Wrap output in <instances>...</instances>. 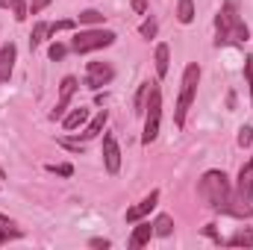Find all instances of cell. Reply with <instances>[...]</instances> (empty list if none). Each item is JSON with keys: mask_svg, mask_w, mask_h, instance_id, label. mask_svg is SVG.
I'll use <instances>...</instances> for the list:
<instances>
[{"mask_svg": "<svg viewBox=\"0 0 253 250\" xmlns=\"http://www.w3.org/2000/svg\"><path fill=\"white\" fill-rule=\"evenodd\" d=\"M197 194L206 200L209 209H215L221 215H227L230 206H233V200H236V191H233V186H230V180H227L224 171H206L200 177V183H197Z\"/></svg>", "mask_w": 253, "mask_h": 250, "instance_id": "6da1fadb", "label": "cell"}, {"mask_svg": "<svg viewBox=\"0 0 253 250\" xmlns=\"http://www.w3.org/2000/svg\"><path fill=\"white\" fill-rule=\"evenodd\" d=\"M215 44L218 47H227V44H245L248 39H251V30H248V24L242 21V15L236 12V6L227 0L224 6H221V12L215 15Z\"/></svg>", "mask_w": 253, "mask_h": 250, "instance_id": "7a4b0ae2", "label": "cell"}, {"mask_svg": "<svg viewBox=\"0 0 253 250\" xmlns=\"http://www.w3.org/2000/svg\"><path fill=\"white\" fill-rule=\"evenodd\" d=\"M197 83H200V65L191 62L183 71V83H180V97H177V109H174V124L183 126L186 124V112L194 103V94H197Z\"/></svg>", "mask_w": 253, "mask_h": 250, "instance_id": "3957f363", "label": "cell"}, {"mask_svg": "<svg viewBox=\"0 0 253 250\" xmlns=\"http://www.w3.org/2000/svg\"><path fill=\"white\" fill-rule=\"evenodd\" d=\"M115 33L112 30H85V33H77L71 39V50L74 53H94V50H103L109 44H115Z\"/></svg>", "mask_w": 253, "mask_h": 250, "instance_id": "277c9868", "label": "cell"}, {"mask_svg": "<svg viewBox=\"0 0 253 250\" xmlns=\"http://www.w3.org/2000/svg\"><path fill=\"white\" fill-rule=\"evenodd\" d=\"M159 121H162V91L156 85H150V97H147V109H144V132H141V144L156 141L159 135Z\"/></svg>", "mask_w": 253, "mask_h": 250, "instance_id": "5b68a950", "label": "cell"}, {"mask_svg": "<svg viewBox=\"0 0 253 250\" xmlns=\"http://www.w3.org/2000/svg\"><path fill=\"white\" fill-rule=\"evenodd\" d=\"M112 77H115V68L109 62H88V68H85V85L91 91H100L103 85H109Z\"/></svg>", "mask_w": 253, "mask_h": 250, "instance_id": "8992f818", "label": "cell"}, {"mask_svg": "<svg viewBox=\"0 0 253 250\" xmlns=\"http://www.w3.org/2000/svg\"><path fill=\"white\" fill-rule=\"evenodd\" d=\"M74 91H77V77H65L62 85H59V100H56V106L50 112V121H62L65 115H68V106H71Z\"/></svg>", "mask_w": 253, "mask_h": 250, "instance_id": "52a82bcc", "label": "cell"}, {"mask_svg": "<svg viewBox=\"0 0 253 250\" xmlns=\"http://www.w3.org/2000/svg\"><path fill=\"white\" fill-rule=\"evenodd\" d=\"M156 203H159V191L153 188V191H150L147 197H141V200H138L135 206H129V209H126V215H124L126 224H138L141 218H147V215H150V212L156 209Z\"/></svg>", "mask_w": 253, "mask_h": 250, "instance_id": "ba28073f", "label": "cell"}, {"mask_svg": "<svg viewBox=\"0 0 253 250\" xmlns=\"http://www.w3.org/2000/svg\"><path fill=\"white\" fill-rule=\"evenodd\" d=\"M103 165H106L109 174H118L121 171V147H118V141H115L112 132L103 135Z\"/></svg>", "mask_w": 253, "mask_h": 250, "instance_id": "9c48e42d", "label": "cell"}, {"mask_svg": "<svg viewBox=\"0 0 253 250\" xmlns=\"http://www.w3.org/2000/svg\"><path fill=\"white\" fill-rule=\"evenodd\" d=\"M236 194L242 200H253V159H248L239 171V183H236Z\"/></svg>", "mask_w": 253, "mask_h": 250, "instance_id": "30bf717a", "label": "cell"}, {"mask_svg": "<svg viewBox=\"0 0 253 250\" xmlns=\"http://www.w3.org/2000/svg\"><path fill=\"white\" fill-rule=\"evenodd\" d=\"M15 56H18V50H15V44H12V42L0 47V83H9L12 68H15Z\"/></svg>", "mask_w": 253, "mask_h": 250, "instance_id": "8fae6325", "label": "cell"}, {"mask_svg": "<svg viewBox=\"0 0 253 250\" xmlns=\"http://www.w3.org/2000/svg\"><path fill=\"white\" fill-rule=\"evenodd\" d=\"M150 236H153V224H150V221H147V224L138 221V227L132 230V236H129L126 245H129V250H138V248H144V245L150 242Z\"/></svg>", "mask_w": 253, "mask_h": 250, "instance_id": "7c38bea8", "label": "cell"}, {"mask_svg": "<svg viewBox=\"0 0 253 250\" xmlns=\"http://www.w3.org/2000/svg\"><path fill=\"white\" fill-rule=\"evenodd\" d=\"M153 65H156V77H165L168 74V68H171V50H168V44H156Z\"/></svg>", "mask_w": 253, "mask_h": 250, "instance_id": "4fadbf2b", "label": "cell"}, {"mask_svg": "<svg viewBox=\"0 0 253 250\" xmlns=\"http://www.w3.org/2000/svg\"><path fill=\"white\" fill-rule=\"evenodd\" d=\"M106 118H109V115H106V109H100V112L88 121V126L83 129V138H85V141H88V138H97V135H100V129L106 126Z\"/></svg>", "mask_w": 253, "mask_h": 250, "instance_id": "5bb4252c", "label": "cell"}, {"mask_svg": "<svg viewBox=\"0 0 253 250\" xmlns=\"http://www.w3.org/2000/svg\"><path fill=\"white\" fill-rule=\"evenodd\" d=\"M224 245L227 248H253V230H248V227L245 230H236Z\"/></svg>", "mask_w": 253, "mask_h": 250, "instance_id": "9a60e30c", "label": "cell"}, {"mask_svg": "<svg viewBox=\"0 0 253 250\" xmlns=\"http://www.w3.org/2000/svg\"><path fill=\"white\" fill-rule=\"evenodd\" d=\"M47 36H53V33H50V24H44V21H39V24L33 27V33H30V47L36 50L39 44H44V42H47Z\"/></svg>", "mask_w": 253, "mask_h": 250, "instance_id": "2e32d148", "label": "cell"}, {"mask_svg": "<svg viewBox=\"0 0 253 250\" xmlns=\"http://www.w3.org/2000/svg\"><path fill=\"white\" fill-rule=\"evenodd\" d=\"M85 121H88V109H85V106H80V109H74V112H68V115H65L62 126H65V129H77V126L85 124Z\"/></svg>", "mask_w": 253, "mask_h": 250, "instance_id": "e0dca14e", "label": "cell"}, {"mask_svg": "<svg viewBox=\"0 0 253 250\" xmlns=\"http://www.w3.org/2000/svg\"><path fill=\"white\" fill-rule=\"evenodd\" d=\"M150 85H153V83H141V85H138V91H135V100H132V106H135V115H144V109H147V97H150Z\"/></svg>", "mask_w": 253, "mask_h": 250, "instance_id": "ac0fdd59", "label": "cell"}, {"mask_svg": "<svg viewBox=\"0 0 253 250\" xmlns=\"http://www.w3.org/2000/svg\"><path fill=\"white\" fill-rule=\"evenodd\" d=\"M9 239H21V230H18L6 215H0V245H6Z\"/></svg>", "mask_w": 253, "mask_h": 250, "instance_id": "d6986e66", "label": "cell"}, {"mask_svg": "<svg viewBox=\"0 0 253 250\" xmlns=\"http://www.w3.org/2000/svg\"><path fill=\"white\" fill-rule=\"evenodd\" d=\"M177 21L180 24H191L194 21V0H180L177 3Z\"/></svg>", "mask_w": 253, "mask_h": 250, "instance_id": "ffe728a7", "label": "cell"}, {"mask_svg": "<svg viewBox=\"0 0 253 250\" xmlns=\"http://www.w3.org/2000/svg\"><path fill=\"white\" fill-rule=\"evenodd\" d=\"M171 233H174L171 215H159V218L153 221V236H171Z\"/></svg>", "mask_w": 253, "mask_h": 250, "instance_id": "44dd1931", "label": "cell"}, {"mask_svg": "<svg viewBox=\"0 0 253 250\" xmlns=\"http://www.w3.org/2000/svg\"><path fill=\"white\" fill-rule=\"evenodd\" d=\"M0 6H9V9L15 12V21H24L27 12H30V6H27L24 0H0Z\"/></svg>", "mask_w": 253, "mask_h": 250, "instance_id": "7402d4cb", "label": "cell"}, {"mask_svg": "<svg viewBox=\"0 0 253 250\" xmlns=\"http://www.w3.org/2000/svg\"><path fill=\"white\" fill-rule=\"evenodd\" d=\"M138 33H141V39H153V36L159 33V24H156L153 18H147V21H141V27H138Z\"/></svg>", "mask_w": 253, "mask_h": 250, "instance_id": "603a6c76", "label": "cell"}, {"mask_svg": "<svg viewBox=\"0 0 253 250\" xmlns=\"http://www.w3.org/2000/svg\"><path fill=\"white\" fill-rule=\"evenodd\" d=\"M80 24H103V15L97 9H85L80 12Z\"/></svg>", "mask_w": 253, "mask_h": 250, "instance_id": "cb8c5ba5", "label": "cell"}, {"mask_svg": "<svg viewBox=\"0 0 253 250\" xmlns=\"http://www.w3.org/2000/svg\"><path fill=\"white\" fill-rule=\"evenodd\" d=\"M59 144H62L65 150H71V153H83L85 150V144L83 141H74V138H59Z\"/></svg>", "mask_w": 253, "mask_h": 250, "instance_id": "d4e9b609", "label": "cell"}, {"mask_svg": "<svg viewBox=\"0 0 253 250\" xmlns=\"http://www.w3.org/2000/svg\"><path fill=\"white\" fill-rule=\"evenodd\" d=\"M65 53H68V47H65V44H59V42H53V44H50V50H47V56H50L53 62H59Z\"/></svg>", "mask_w": 253, "mask_h": 250, "instance_id": "484cf974", "label": "cell"}, {"mask_svg": "<svg viewBox=\"0 0 253 250\" xmlns=\"http://www.w3.org/2000/svg\"><path fill=\"white\" fill-rule=\"evenodd\" d=\"M239 144L242 147H251L253 144V126H242L239 129Z\"/></svg>", "mask_w": 253, "mask_h": 250, "instance_id": "4316f807", "label": "cell"}, {"mask_svg": "<svg viewBox=\"0 0 253 250\" xmlns=\"http://www.w3.org/2000/svg\"><path fill=\"white\" fill-rule=\"evenodd\" d=\"M50 174H59V177H71L74 174V165H47Z\"/></svg>", "mask_w": 253, "mask_h": 250, "instance_id": "83f0119b", "label": "cell"}, {"mask_svg": "<svg viewBox=\"0 0 253 250\" xmlns=\"http://www.w3.org/2000/svg\"><path fill=\"white\" fill-rule=\"evenodd\" d=\"M50 3H53V0H27V6H30L33 15H39V12H42L44 6H50Z\"/></svg>", "mask_w": 253, "mask_h": 250, "instance_id": "f1b7e54d", "label": "cell"}, {"mask_svg": "<svg viewBox=\"0 0 253 250\" xmlns=\"http://www.w3.org/2000/svg\"><path fill=\"white\" fill-rule=\"evenodd\" d=\"M245 77H248V85H251V100H253V59L245 62Z\"/></svg>", "mask_w": 253, "mask_h": 250, "instance_id": "f546056e", "label": "cell"}, {"mask_svg": "<svg viewBox=\"0 0 253 250\" xmlns=\"http://www.w3.org/2000/svg\"><path fill=\"white\" fill-rule=\"evenodd\" d=\"M88 245H91L94 250H106V248H109V239H91Z\"/></svg>", "mask_w": 253, "mask_h": 250, "instance_id": "4dcf8cb0", "label": "cell"}, {"mask_svg": "<svg viewBox=\"0 0 253 250\" xmlns=\"http://www.w3.org/2000/svg\"><path fill=\"white\" fill-rule=\"evenodd\" d=\"M132 12L144 15V12H147V0H132Z\"/></svg>", "mask_w": 253, "mask_h": 250, "instance_id": "1f68e13d", "label": "cell"}]
</instances>
